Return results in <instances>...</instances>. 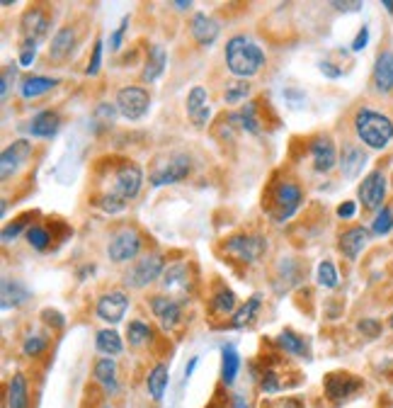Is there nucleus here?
I'll use <instances>...</instances> for the list:
<instances>
[{
	"instance_id": "1",
	"label": "nucleus",
	"mask_w": 393,
	"mask_h": 408,
	"mask_svg": "<svg viewBox=\"0 0 393 408\" xmlns=\"http://www.w3.org/2000/svg\"><path fill=\"white\" fill-rule=\"evenodd\" d=\"M143 183V173L136 163H122L114 170V180H112V190L107 195L100 197V207L110 214L122 212L126 207V202L134 200L141 190Z\"/></svg>"
},
{
	"instance_id": "2",
	"label": "nucleus",
	"mask_w": 393,
	"mask_h": 408,
	"mask_svg": "<svg viewBox=\"0 0 393 408\" xmlns=\"http://www.w3.org/2000/svg\"><path fill=\"white\" fill-rule=\"evenodd\" d=\"M226 63H228V71H231L233 76L250 78L262 68L265 51L260 49L252 39L238 34V37L228 39V44H226Z\"/></svg>"
},
{
	"instance_id": "3",
	"label": "nucleus",
	"mask_w": 393,
	"mask_h": 408,
	"mask_svg": "<svg viewBox=\"0 0 393 408\" xmlns=\"http://www.w3.org/2000/svg\"><path fill=\"white\" fill-rule=\"evenodd\" d=\"M354 131L359 141L369 148H386L393 139V122L381 112L362 107L354 115Z\"/></svg>"
},
{
	"instance_id": "4",
	"label": "nucleus",
	"mask_w": 393,
	"mask_h": 408,
	"mask_svg": "<svg viewBox=\"0 0 393 408\" xmlns=\"http://www.w3.org/2000/svg\"><path fill=\"white\" fill-rule=\"evenodd\" d=\"M299 204H301L299 185L292 183V180H282V183H277L270 192L267 212L272 214V219L275 221H284V219L292 217L296 209H299Z\"/></svg>"
},
{
	"instance_id": "5",
	"label": "nucleus",
	"mask_w": 393,
	"mask_h": 408,
	"mask_svg": "<svg viewBox=\"0 0 393 408\" xmlns=\"http://www.w3.org/2000/svg\"><path fill=\"white\" fill-rule=\"evenodd\" d=\"M150 107V95L146 88L138 86H126L117 93V112L129 122H136L148 112Z\"/></svg>"
},
{
	"instance_id": "6",
	"label": "nucleus",
	"mask_w": 393,
	"mask_h": 408,
	"mask_svg": "<svg viewBox=\"0 0 393 408\" xmlns=\"http://www.w3.org/2000/svg\"><path fill=\"white\" fill-rule=\"evenodd\" d=\"M190 173V158L185 153H170L163 163H158L150 170V185L153 188H163V185L180 183Z\"/></svg>"
},
{
	"instance_id": "7",
	"label": "nucleus",
	"mask_w": 393,
	"mask_h": 408,
	"mask_svg": "<svg viewBox=\"0 0 393 408\" xmlns=\"http://www.w3.org/2000/svg\"><path fill=\"white\" fill-rule=\"evenodd\" d=\"M138 250H141V236H138V231L131 229V226L114 233L110 238V245H107V255H110V260L114 262L131 260V257L138 255Z\"/></svg>"
},
{
	"instance_id": "8",
	"label": "nucleus",
	"mask_w": 393,
	"mask_h": 408,
	"mask_svg": "<svg viewBox=\"0 0 393 408\" xmlns=\"http://www.w3.org/2000/svg\"><path fill=\"white\" fill-rule=\"evenodd\" d=\"M362 389V379L354 374H347V372H332V374L325 377V396L335 404L349 399Z\"/></svg>"
},
{
	"instance_id": "9",
	"label": "nucleus",
	"mask_w": 393,
	"mask_h": 408,
	"mask_svg": "<svg viewBox=\"0 0 393 408\" xmlns=\"http://www.w3.org/2000/svg\"><path fill=\"white\" fill-rule=\"evenodd\" d=\"M226 250L243 262H255L260 260V255L265 253V241L260 236H245V233H240V236L228 238Z\"/></svg>"
},
{
	"instance_id": "10",
	"label": "nucleus",
	"mask_w": 393,
	"mask_h": 408,
	"mask_svg": "<svg viewBox=\"0 0 393 408\" xmlns=\"http://www.w3.org/2000/svg\"><path fill=\"white\" fill-rule=\"evenodd\" d=\"M386 197V175L381 170H372L359 185V200L367 209H379Z\"/></svg>"
},
{
	"instance_id": "11",
	"label": "nucleus",
	"mask_w": 393,
	"mask_h": 408,
	"mask_svg": "<svg viewBox=\"0 0 393 408\" xmlns=\"http://www.w3.org/2000/svg\"><path fill=\"white\" fill-rule=\"evenodd\" d=\"M163 272H165V270H163V257L160 255H148V257H143L141 262H136V267L131 270L129 277H126V285L146 287L153 280H158Z\"/></svg>"
},
{
	"instance_id": "12",
	"label": "nucleus",
	"mask_w": 393,
	"mask_h": 408,
	"mask_svg": "<svg viewBox=\"0 0 393 408\" xmlns=\"http://www.w3.org/2000/svg\"><path fill=\"white\" fill-rule=\"evenodd\" d=\"M126 306H129V299H126L124 292H110L105 297H100L98 316L107 323H119L126 314Z\"/></svg>"
},
{
	"instance_id": "13",
	"label": "nucleus",
	"mask_w": 393,
	"mask_h": 408,
	"mask_svg": "<svg viewBox=\"0 0 393 408\" xmlns=\"http://www.w3.org/2000/svg\"><path fill=\"white\" fill-rule=\"evenodd\" d=\"M20 27H22V34H25L27 41H39L41 37H46V32H49V15H46L41 8H32L22 15Z\"/></svg>"
},
{
	"instance_id": "14",
	"label": "nucleus",
	"mask_w": 393,
	"mask_h": 408,
	"mask_svg": "<svg viewBox=\"0 0 393 408\" xmlns=\"http://www.w3.org/2000/svg\"><path fill=\"white\" fill-rule=\"evenodd\" d=\"M187 117L192 119L195 127H204L209 119V98H207V90L202 86H195L187 95Z\"/></svg>"
},
{
	"instance_id": "15",
	"label": "nucleus",
	"mask_w": 393,
	"mask_h": 408,
	"mask_svg": "<svg viewBox=\"0 0 393 408\" xmlns=\"http://www.w3.org/2000/svg\"><path fill=\"white\" fill-rule=\"evenodd\" d=\"M27 155H29V143L27 141L10 143V146L3 151V155H0V178L8 180L17 168H20L22 160H27Z\"/></svg>"
},
{
	"instance_id": "16",
	"label": "nucleus",
	"mask_w": 393,
	"mask_h": 408,
	"mask_svg": "<svg viewBox=\"0 0 393 408\" xmlns=\"http://www.w3.org/2000/svg\"><path fill=\"white\" fill-rule=\"evenodd\" d=\"M150 309H153V314L158 316L163 328H175L180 323V314H183V311H180L178 299L153 297V299H150Z\"/></svg>"
},
{
	"instance_id": "17",
	"label": "nucleus",
	"mask_w": 393,
	"mask_h": 408,
	"mask_svg": "<svg viewBox=\"0 0 393 408\" xmlns=\"http://www.w3.org/2000/svg\"><path fill=\"white\" fill-rule=\"evenodd\" d=\"M190 32H192V37H195L197 44L209 46V44H214L216 37H219V25H216V22L211 20L209 15L197 13L195 17H192Z\"/></svg>"
},
{
	"instance_id": "18",
	"label": "nucleus",
	"mask_w": 393,
	"mask_h": 408,
	"mask_svg": "<svg viewBox=\"0 0 393 408\" xmlns=\"http://www.w3.org/2000/svg\"><path fill=\"white\" fill-rule=\"evenodd\" d=\"M372 81L379 93H391L393 90V51H384L377 58Z\"/></svg>"
},
{
	"instance_id": "19",
	"label": "nucleus",
	"mask_w": 393,
	"mask_h": 408,
	"mask_svg": "<svg viewBox=\"0 0 393 408\" xmlns=\"http://www.w3.org/2000/svg\"><path fill=\"white\" fill-rule=\"evenodd\" d=\"M311 155H313V168L318 173H328L332 165H335V146L328 136H320L311 143Z\"/></svg>"
},
{
	"instance_id": "20",
	"label": "nucleus",
	"mask_w": 393,
	"mask_h": 408,
	"mask_svg": "<svg viewBox=\"0 0 393 408\" xmlns=\"http://www.w3.org/2000/svg\"><path fill=\"white\" fill-rule=\"evenodd\" d=\"M367 243H369V231L362 229V226H354V229L344 231L340 236V250L349 260H354V257L367 248Z\"/></svg>"
},
{
	"instance_id": "21",
	"label": "nucleus",
	"mask_w": 393,
	"mask_h": 408,
	"mask_svg": "<svg viewBox=\"0 0 393 408\" xmlns=\"http://www.w3.org/2000/svg\"><path fill=\"white\" fill-rule=\"evenodd\" d=\"M58 127H61V117L51 110L39 112V115L29 122V131H32V136H41V139H49V136H53L58 131Z\"/></svg>"
},
{
	"instance_id": "22",
	"label": "nucleus",
	"mask_w": 393,
	"mask_h": 408,
	"mask_svg": "<svg viewBox=\"0 0 393 408\" xmlns=\"http://www.w3.org/2000/svg\"><path fill=\"white\" fill-rule=\"evenodd\" d=\"M73 44H76V32L73 27H63L53 34L51 39V49H49V58L51 61H63L71 51H73Z\"/></svg>"
},
{
	"instance_id": "23",
	"label": "nucleus",
	"mask_w": 393,
	"mask_h": 408,
	"mask_svg": "<svg viewBox=\"0 0 393 408\" xmlns=\"http://www.w3.org/2000/svg\"><path fill=\"white\" fill-rule=\"evenodd\" d=\"M58 81L56 78H46V76H29L22 81L20 86V95L25 100H32V98H39V95L49 93L51 88H56Z\"/></svg>"
},
{
	"instance_id": "24",
	"label": "nucleus",
	"mask_w": 393,
	"mask_h": 408,
	"mask_svg": "<svg viewBox=\"0 0 393 408\" xmlns=\"http://www.w3.org/2000/svg\"><path fill=\"white\" fill-rule=\"evenodd\" d=\"M364 163H367V153L362 151L359 146H347L342 151V175L344 178H357L362 173V168H364Z\"/></svg>"
},
{
	"instance_id": "25",
	"label": "nucleus",
	"mask_w": 393,
	"mask_h": 408,
	"mask_svg": "<svg viewBox=\"0 0 393 408\" xmlns=\"http://www.w3.org/2000/svg\"><path fill=\"white\" fill-rule=\"evenodd\" d=\"M3 309H10V306H20L29 299V290L22 285L20 280H3Z\"/></svg>"
},
{
	"instance_id": "26",
	"label": "nucleus",
	"mask_w": 393,
	"mask_h": 408,
	"mask_svg": "<svg viewBox=\"0 0 393 408\" xmlns=\"http://www.w3.org/2000/svg\"><path fill=\"white\" fill-rule=\"evenodd\" d=\"M8 408H29L27 399V379L25 374H17L8 384Z\"/></svg>"
},
{
	"instance_id": "27",
	"label": "nucleus",
	"mask_w": 393,
	"mask_h": 408,
	"mask_svg": "<svg viewBox=\"0 0 393 408\" xmlns=\"http://www.w3.org/2000/svg\"><path fill=\"white\" fill-rule=\"evenodd\" d=\"M168 382H170L168 367H165V364H155V367L150 369L148 379H146L150 399H153V401H163V394H165V389H168Z\"/></svg>"
},
{
	"instance_id": "28",
	"label": "nucleus",
	"mask_w": 393,
	"mask_h": 408,
	"mask_svg": "<svg viewBox=\"0 0 393 408\" xmlns=\"http://www.w3.org/2000/svg\"><path fill=\"white\" fill-rule=\"evenodd\" d=\"M95 379H98L107 392H117V364L112 357H102L95 362Z\"/></svg>"
},
{
	"instance_id": "29",
	"label": "nucleus",
	"mask_w": 393,
	"mask_h": 408,
	"mask_svg": "<svg viewBox=\"0 0 393 408\" xmlns=\"http://www.w3.org/2000/svg\"><path fill=\"white\" fill-rule=\"evenodd\" d=\"M95 347H98L105 357H114V355H119V352L124 350L119 333L110 331V328H105V331H100L98 335H95Z\"/></svg>"
},
{
	"instance_id": "30",
	"label": "nucleus",
	"mask_w": 393,
	"mask_h": 408,
	"mask_svg": "<svg viewBox=\"0 0 393 408\" xmlns=\"http://www.w3.org/2000/svg\"><path fill=\"white\" fill-rule=\"evenodd\" d=\"M187 285H190V275H187L185 262H175V265H170L163 272V287H165V290L187 292Z\"/></svg>"
},
{
	"instance_id": "31",
	"label": "nucleus",
	"mask_w": 393,
	"mask_h": 408,
	"mask_svg": "<svg viewBox=\"0 0 393 408\" xmlns=\"http://www.w3.org/2000/svg\"><path fill=\"white\" fill-rule=\"evenodd\" d=\"M163 71H165V51H163V46H150L148 61H146V68H143L141 78L146 83H153Z\"/></svg>"
},
{
	"instance_id": "32",
	"label": "nucleus",
	"mask_w": 393,
	"mask_h": 408,
	"mask_svg": "<svg viewBox=\"0 0 393 408\" xmlns=\"http://www.w3.org/2000/svg\"><path fill=\"white\" fill-rule=\"evenodd\" d=\"M257 311H260V297L255 294V297H250L243 306H240L238 311H235L231 326H233V328H245V326H250V323L255 321Z\"/></svg>"
},
{
	"instance_id": "33",
	"label": "nucleus",
	"mask_w": 393,
	"mask_h": 408,
	"mask_svg": "<svg viewBox=\"0 0 393 408\" xmlns=\"http://www.w3.org/2000/svg\"><path fill=\"white\" fill-rule=\"evenodd\" d=\"M277 345L282 350H287L289 355H308V345L301 335H296L294 331H282L280 338H277Z\"/></svg>"
},
{
	"instance_id": "34",
	"label": "nucleus",
	"mask_w": 393,
	"mask_h": 408,
	"mask_svg": "<svg viewBox=\"0 0 393 408\" xmlns=\"http://www.w3.org/2000/svg\"><path fill=\"white\" fill-rule=\"evenodd\" d=\"M126 338H129V343L134 347H141L153 338V333H150V328L143 321H131L129 328H126Z\"/></svg>"
},
{
	"instance_id": "35",
	"label": "nucleus",
	"mask_w": 393,
	"mask_h": 408,
	"mask_svg": "<svg viewBox=\"0 0 393 408\" xmlns=\"http://www.w3.org/2000/svg\"><path fill=\"white\" fill-rule=\"evenodd\" d=\"M238 367H240V357L235 350H223V364H221V377H223V384H233L235 382V374H238Z\"/></svg>"
},
{
	"instance_id": "36",
	"label": "nucleus",
	"mask_w": 393,
	"mask_h": 408,
	"mask_svg": "<svg viewBox=\"0 0 393 408\" xmlns=\"http://www.w3.org/2000/svg\"><path fill=\"white\" fill-rule=\"evenodd\" d=\"M318 282H320V287H325V290H335L337 287V272L330 260H323L318 265Z\"/></svg>"
},
{
	"instance_id": "37",
	"label": "nucleus",
	"mask_w": 393,
	"mask_h": 408,
	"mask_svg": "<svg viewBox=\"0 0 393 408\" xmlns=\"http://www.w3.org/2000/svg\"><path fill=\"white\" fill-rule=\"evenodd\" d=\"M247 95H250V86H247L245 81H238V83H233V86L226 88L223 98H226L228 105H238V102H243Z\"/></svg>"
},
{
	"instance_id": "38",
	"label": "nucleus",
	"mask_w": 393,
	"mask_h": 408,
	"mask_svg": "<svg viewBox=\"0 0 393 408\" xmlns=\"http://www.w3.org/2000/svg\"><path fill=\"white\" fill-rule=\"evenodd\" d=\"M211 306H214V311H219V314H231V311L235 309V294L231 290H221L219 294H216L214 299H211Z\"/></svg>"
},
{
	"instance_id": "39",
	"label": "nucleus",
	"mask_w": 393,
	"mask_h": 408,
	"mask_svg": "<svg viewBox=\"0 0 393 408\" xmlns=\"http://www.w3.org/2000/svg\"><path fill=\"white\" fill-rule=\"evenodd\" d=\"M393 229V212L389 207H384L381 212L377 214V219H374V224H372V231L377 233V236H386Z\"/></svg>"
},
{
	"instance_id": "40",
	"label": "nucleus",
	"mask_w": 393,
	"mask_h": 408,
	"mask_svg": "<svg viewBox=\"0 0 393 408\" xmlns=\"http://www.w3.org/2000/svg\"><path fill=\"white\" fill-rule=\"evenodd\" d=\"M27 241H29L32 248L44 250L46 245H49V231L41 229V226H32V229L27 231Z\"/></svg>"
},
{
	"instance_id": "41",
	"label": "nucleus",
	"mask_w": 393,
	"mask_h": 408,
	"mask_svg": "<svg viewBox=\"0 0 393 408\" xmlns=\"http://www.w3.org/2000/svg\"><path fill=\"white\" fill-rule=\"evenodd\" d=\"M46 338H41V335H32V338H27L25 340V347H22V350H25V355L27 357H39L41 352L46 350Z\"/></svg>"
},
{
	"instance_id": "42",
	"label": "nucleus",
	"mask_w": 393,
	"mask_h": 408,
	"mask_svg": "<svg viewBox=\"0 0 393 408\" xmlns=\"http://www.w3.org/2000/svg\"><path fill=\"white\" fill-rule=\"evenodd\" d=\"M357 328H359V333L367 335V338H379L381 335V321L377 319H362L357 323Z\"/></svg>"
},
{
	"instance_id": "43",
	"label": "nucleus",
	"mask_w": 393,
	"mask_h": 408,
	"mask_svg": "<svg viewBox=\"0 0 393 408\" xmlns=\"http://www.w3.org/2000/svg\"><path fill=\"white\" fill-rule=\"evenodd\" d=\"M100 63H102V39L95 41L93 58H90V63H88V76H98L100 73Z\"/></svg>"
},
{
	"instance_id": "44",
	"label": "nucleus",
	"mask_w": 393,
	"mask_h": 408,
	"mask_svg": "<svg viewBox=\"0 0 393 408\" xmlns=\"http://www.w3.org/2000/svg\"><path fill=\"white\" fill-rule=\"evenodd\" d=\"M34 56H37V41H27L25 39V44H22V49H20V63L29 66L34 61Z\"/></svg>"
},
{
	"instance_id": "45",
	"label": "nucleus",
	"mask_w": 393,
	"mask_h": 408,
	"mask_svg": "<svg viewBox=\"0 0 393 408\" xmlns=\"http://www.w3.org/2000/svg\"><path fill=\"white\" fill-rule=\"evenodd\" d=\"M15 78V66H8V68L3 71V81H0V98H8L10 93V81Z\"/></svg>"
},
{
	"instance_id": "46",
	"label": "nucleus",
	"mask_w": 393,
	"mask_h": 408,
	"mask_svg": "<svg viewBox=\"0 0 393 408\" xmlns=\"http://www.w3.org/2000/svg\"><path fill=\"white\" fill-rule=\"evenodd\" d=\"M41 319L49 323V326H56V328H61L63 321H66L63 316L58 314V311H53V309H44V311H41Z\"/></svg>"
},
{
	"instance_id": "47",
	"label": "nucleus",
	"mask_w": 393,
	"mask_h": 408,
	"mask_svg": "<svg viewBox=\"0 0 393 408\" xmlns=\"http://www.w3.org/2000/svg\"><path fill=\"white\" fill-rule=\"evenodd\" d=\"M22 221H15L13 226H5L3 229V243H10V241H15L17 236H20V231H22Z\"/></svg>"
},
{
	"instance_id": "48",
	"label": "nucleus",
	"mask_w": 393,
	"mask_h": 408,
	"mask_svg": "<svg viewBox=\"0 0 393 408\" xmlns=\"http://www.w3.org/2000/svg\"><path fill=\"white\" fill-rule=\"evenodd\" d=\"M367 41H369V29L367 27H362L359 32H357V37L352 41V51H362L367 46Z\"/></svg>"
},
{
	"instance_id": "49",
	"label": "nucleus",
	"mask_w": 393,
	"mask_h": 408,
	"mask_svg": "<svg viewBox=\"0 0 393 408\" xmlns=\"http://www.w3.org/2000/svg\"><path fill=\"white\" fill-rule=\"evenodd\" d=\"M277 389H280V382H277V377L272 374V372H267V374L262 377V392L272 394V392H277Z\"/></svg>"
},
{
	"instance_id": "50",
	"label": "nucleus",
	"mask_w": 393,
	"mask_h": 408,
	"mask_svg": "<svg viewBox=\"0 0 393 408\" xmlns=\"http://www.w3.org/2000/svg\"><path fill=\"white\" fill-rule=\"evenodd\" d=\"M126 27H129V17H124L122 25H119V29L114 32V37H112V49H119V46H122V37H124Z\"/></svg>"
},
{
	"instance_id": "51",
	"label": "nucleus",
	"mask_w": 393,
	"mask_h": 408,
	"mask_svg": "<svg viewBox=\"0 0 393 408\" xmlns=\"http://www.w3.org/2000/svg\"><path fill=\"white\" fill-rule=\"evenodd\" d=\"M354 212H357L354 202H344V204H340V207H337V217H340V219H352Z\"/></svg>"
},
{
	"instance_id": "52",
	"label": "nucleus",
	"mask_w": 393,
	"mask_h": 408,
	"mask_svg": "<svg viewBox=\"0 0 393 408\" xmlns=\"http://www.w3.org/2000/svg\"><path fill=\"white\" fill-rule=\"evenodd\" d=\"M332 8L342 10V13H354V10H362V3H340V0H335Z\"/></svg>"
},
{
	"instance_id": "53",
	"label": "nucleus",
	"mask_w": 393,
	"mask_h": 408,
	"mask_svg": "<svg viewBox=\"0 0 393 408\" xmlns=\"http://www.w3.org/2000/svg\"><path fill=\"white\" fill-rule=\"evenodd\" d=\"M320 71H323V73L328 76V78H340V76H342V71H335V66L328 63V61L320 63Z\"/></svg>"
},
{
	"instance_id": "54",
	"label": "nucleus",
	"mask_w": 393,
	"mask_h": 408,
	"mask_svg": "<svg viewBox=\"0 0 393 408\" xmlns=\"http://www.w3.org/2000/svg\"><path fill=\"white\" fill-rule=\"evenodd\" d=\"M195 367H197V357H192V359H190V364H187V369H185V377H187V379H190V377H192V372H195Z\"/></svg>"
},
{
	"instance_id": "55",
	"label": "nucleus",
	"mask_w": 393,
	"mask_h": 408,
	"mask_svg": "<svg viewBox=\"0 0 393 408\" xmlns=\"http://www.w3.org/2000/svg\"><path fill=\"white\" fill-rule=\"evenodd\" d=\"M284 408H304V406H301V404H299V401H296V399H289L287 404H284Z\"/></svg>"
},
{
	"instance_id": "56",
	"label": "nucleus",
	"mask_w": 393,
	"mask_h": 408,
	"mask_svg": "<svg viewBox=\"0 0 393 408\" xmlns=\"http://www.w3.org/2000/svg\"><path fill=\"white\" fill-rule=\"evenodd\" d=\"M175 5H178V8H183V10H185V8H190L192 3H190V0H178V3H175Z\"/></svg>"
},
{
	"instance_id": "57",
	"label": "nucleus",
	"mask_w": 393,
	"mask_h": 408,
	"mask_svg": "<svg viewBox=\"0 0 393 408\" xmlns=\"http://www.w3.org/2000/svg\"><path fill=\"white\" fill-rule=\"evenodd\" d=\"M384 8H389L391 13H393V3H391V0H384Z\"/></svg>"
},
{
	"instance_id": "58",
	"label": "nucleus",
	"mask_w": 393,
	"mask_h": 408,
	"mask_svg": "<svg viewBox=\"0 0 393 408\" xmlns=\"http://www.w3.org/2000/svg\"><path fill=\"white\" fill-rule=\"evenodd\" d=\"M389 323H391V328H393V314H391V319H389Z\"/></svg>"
}]
</instances>
